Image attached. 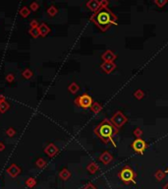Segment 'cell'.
Wrapping results in <instances>:
<instances>
[{"instance_id": "obj_1", "label": "cell", "mask_w": 168, "mask_h": 189, "mask_svg": "<svg viewBox=\"0 0 168 189\" xmlns=\"http://www.w3.org/2000/svg\"><path fill=\"white\" fill-rule=\"evenodd\" d=\"M90 21L101 32H105L110 26H117V16L108 7H100L96 12L90 16Z\"/></svg>"}, {"instance_id": "obj_2", "label": "cell", "mask_w": 168, "mask_h": 189, "mask_svg": "<svg viewBox=\"0 0 168 189\" xmlns=\"http://www.w3.org/2000/svg\"><path fill=\"white\" fill-rule=\"evenodd\" d=\"M118 131L119 130L114 127V125L111 123V121L109 119L102 120L94 129V134L101 140L103 143L104 144L111 143L113 145V147H115V148H116V144L114 142V139H113V136L115 134H117Z\"/></svg>"}, {"instance_id": "obj_3", "label": "cell", "mask_w": 168, "mask_h": 189, "mask_svg": "<svg viewBox=\"0 0 168 189\" xmlns=\"http://www.w3.org/2000/svg\"><path fill=\"white\" fill-rule=\"evenodd\" d=\"M118 176L124 184H130V183L136 184V181H135L136 173L133 170V169H132L131 167H129V165H125V167L119 172Z\"/></svg>"}, {"instance_id": "obj_4", "label": "cell", "mask_w": 168, "mask_h": 189, "mask_svg": "<svg viewBox=\"0 0 168 189\" xmlns=\"http://www.w3.org/2000/svg\"><path fill=\"white\" fill-rule=\"evenodd\" d=\"M110 121H111V123L114 125V127L119 130V129L122 128L123 126L125 125V123L128 121V118L126 117L125 114H124L122 111L117 110L114 114L112 115Z\"/></svg>"}, {"instance_id": "obj_5", "label": "cell", "mask_w": 168, "mask_h": 189, "mask_svg": "<svg viewBox=\"0 0 168 189\" xmlns=\"http://www.w3.org/2000/svg\"><path fill=\"white\" fill-rule=\"evenodd\" d=\"M75 103L76 105H78L79 107H82V108H90L92 105L94 103V100H92V97L87 94H83L82 96H79L78 98H76L75 100Z\"/></svg>"}, {"instance_id": "obj_6", "label": "cell", "mask_w": 168, "mask_h": 189, "mask_svg": "<svg viewBox=\"0 0 168 189\" xmlns=\"http://www.w3.org/2000/svg\"><path fill=\"white\" fill-rule=\"evenodd\" d=\"M131 147L137 154L143 155L144 150L148 147V145H146V142L144 140H143L142 138H139V139H136L135 141H133V143L131 144Z\"/></svg>"}, {"instance_id": "obj_7", "label": "cell", "mask_w": 168, "mask_h": 189, "mask_svg": "<svg viewBox=\"0 0 168 189\" xmlns=\"http://www.w3.org/2000/svg\"><path fill=\"white\" fill-rule=\"evenodd\" d=\"M116 67H117V65H116V63H114V62H103V63L100 64V69L105 74L112 73L116 69Z\"/></svg>"}, {"instance_id": "obj_8", "label": "cell", "mask_w": 168, "mask_h": 189, "mask_svg": "<svg viewBox=\"0 0 168 189\" xmlns=\"http://www.w3.org/2000/svg\"><path fill=\"white\" fill-rule=\"evenodd\" d=\"M116 58H117V55L110 50L104 51L101 55V59L103 60V62H114Z\"/></svg>"}, {"instance_id": "obj_9", "label": "cell", "mask_w": 168, "mask_h": 189, "mask_svg": "<svg viewBox=\"0 0 168 189\" xmlns=\"http://www.w3.org/2000/svg\"><path fill=\"white\" fill-rule=\"evenodd\" d=\"M99 160L102 162L103 165H109L110 162L113 160V156L108 151H105L100 155Z\"/></svg>"}, {"instance_id": "obj_10", "label": "cell", "mask_w": 168, "mask_h": 189, "mask_svg": "<svg viewBox=\"0 0 168 189\" xmlns=\"http://www.w3.org/2000/svg\"><path fill=\"white\" fill-rule=\"evenodd\" d=\"M87 7L90 10V11H92L94 13L101 6H100V1H97V0H90V1H89L87 3Z\"/></svg>"}, {"instance_id": "obj_11", "label": "cell", "mask_w": 168, "mask_h": 189, "mask_svg": "<svg viewBox=\"0 0 168 189\" xmlns=\"http://www.w3.org/2000/svg\"><path fill=\"white\" fill-rule=\"evenodd\" d=\"M90 110H92L94 113H95V114H97V113H99L100 111L102 110V105H100L99 103L94 102V103L92 105V107H90Z\"/></svg>"}, {"instance_id": "obj_12", "label": "cell", "mask_w": 168, "mask_h": 189, "mask_svg": "<svg viewBox=\"0 0 168 189\" xmlns=\"http://www.w3.org/2000/svg\"><path fill=\"white\" fill-rule=\"evenodd\" d=\"M87 169L89 170L90 173H92V174H94V173L99 169V165L95 164V162H90V164L87 165Z\"/></svg>"}, {"instance_id": "obj_13", "label": "cell", "mask_w": 168, "mask_h": 189, "mask_svg": "<svg viewBox=\"0 0 168 189\" xmlns=\"http://www.w3.org/2000/svg\"><path fill=\"white\" fill-rule=\"evenodd\" d=\"M165 175H166V172H163L162 169L156 170V172L154 173V177L157 181H161L162 179H164Z\"/></svg>"}, {"instance_id": "obj_14", "label": "cell", "mask_w": 168, "mask_h": 189, "mask_svg": "<svg viewBox=\"0 0 168 189\" xmlns=\"http://www.w3.org/2000/svg\"><path fill=\"white\" fill-rule=\"evenodd\" d=\"M134 97H135L137 100H142V99H144V93L143 92V90L139 89V90L135 91Z\"/></svg>"}, {"instance_id": "obj_15", "label": "cell", "mask_w": 168, "mask_h": 189, "mask_svg": "<svg viewBox=\"0 0 168 189\" xmlns=\"http://www.w3.org/2000/svg\"><path fill=\"white\" fill-rule=\"evenodd\" d=\"M79 90H80V87L76 84V83H72V84L69 86V91L72 93V94H76Z\"/></svg>"}, {"instance_id": "obj_16", "label": "cell", "mask_w": 168, "mask_h": 189, "mask_svg": "<svg viewBox=\"0 0 168 189\" xmlns=\"http://www.w3.org/2000/svg\"><path fill=\"white\" fill-rule=\"evenodd\" d=\"M167 3H168L167 0H154V4H156L158 8H163Z\"/></svg>"}, {"instance_id": "obj_17", "label": "cell", "mask_w": 168, "mask_h": 189, "mask_svg": "<svg viewBox=\"0 0 168 189\" xmlns=\"http://www.w3.org/2000/svg\"><path fill=\"white\" fill-rule=\"evenodd\" d=\"M133 134H134V136L136 137V139H139V138H141L144 133H143V130H142L140 127H138L133 131Z\"/></svg>"}, {"instance_id": "obj_18", "label": "cell", "mask_w": 168, "mask_h": 189, "mask_svg": "<svg viewBox=\"0 0 168 189\" xmlns=\"http://www.w3.org/2000/svg\"><path fill=\"white\" fill-rule=\"evenodd\" d=\"M8 107H9V105L6 102L0 103V111H1V112H4L5 110H7L8 109Z\"/></svg>"}, {"instance_id": "obj_19", "label": "cell", "mask_w": 168, "mask_h": 189, "mask_svg": "<svg viewBox=\"0 0 168 189\" xmlns=\"http://www.w3.org/2000/svg\"><path fill=\"white\" fill-rule=\"evenodd\" d=\"M61 176H63V178H68L69 176H70V173H69V172L68 170H66V169H64L63 172H61Z\"/></svg>"}, {"instance_id": "obj_20", "label": "cell", "mask_w": 168, "mask_h": 189, "mask_svg": "<svg viewBox=\"0 0 168 189\" xmlns=\"http://www.w3.org/2000/svg\"><path fill=\"white\" fill-rule=\"evenodd\" d=\"M84 189H96V187H95L92 183H89V184H87L86 186H85Z\"/></svg>"}, {"instance_id": "obj_21", "label": "cell", "mask_w": 168, "mask_h": 189, "mask_svg": "<svg viewBox=\"0 0 168 189\" xmlns=\"http://www.w3.org/2000/svg\"><path fill=\"white\" fill-rule=\"evenodd\" d=\"M108 4H109V2H108L107 0H103V1H100V6H101V7H107Z\"/></svg>"}, {"instance_id": "obj_22", "label": "cell", "mask_w": 168, "mask_h": 189, "mask_svg": "<svg viewBox=\"0 0 168 189\" xmlns=\"http://www.w3.org/2000/svg\"><path fill=\"white\" fill-rule=\"evenodd\" d=\"M163 189H168V183H167V184H166V185H165V186H164V187H163Z\"/></svg>"}, {"instance_id": "obj_23", "label": "cell", "mask_w": 168, "mask_h": 189, "mask_svg": "<svg viewBox=\"0 0 168 189\" xmlns=\"http://www.w3.org/2000/svg\"><path fill=\"white\" fill-rule=\"evenodd\" d=\"M166 172H167V173H168V169H167V170H166Z\"/></svg>"}]
</instances>
